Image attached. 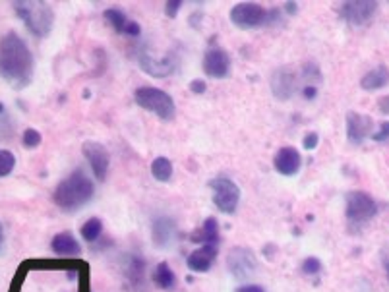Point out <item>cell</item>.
<instances>
[{
  "instance_id": "1",
  "label": "cell",
  "mask_w": 389,
  "mask_h": 292,
  "mask_svg": "<svg viewBox=\"0 0 389 292\" xmlns=\"http://www.w3.org/2000/svg\"><path fill=\"white\" fill-rule=\"evenodd\" d=\"M0 78L8 86L24 89L33 78V55L18 33L10 32L0 39Z\"/></svg>"
},
{
  "instance_id": "2",
  "label": "cell",
  "mask_w": 389,
  "mask_h": 292,
  "mask_svg": "<svg viewBox=\"0 0 389 292\" xmlns=\"http://www.w3.org/2000/svg\"><path fill=\"white\" fill-rule=\"evenodd\" d=\"M95 194V186L89 178L88 174L84 173L81 168L74 171V173L62 180L55 190V204L62 211H68V213H74L81 207L91 201Z\"/></svg>"
},
{
  "instance_id": "3",
  "label": "cell",
  "mask_w": 389,
  "mask_h": 292,
  "mask_svg": "<svg viewBox=\"0 0 389 292\" xmlns=\"http://www.w3.org/2000/svg\"><path fill=\"white\" fill-rule=\"evenodd\" d=\"M14 12L25 24L32 35L35 37H47L55 25V12L43 0H16L12 2Z\"/></svg>"
},
{
  "instance_id": "4",
  "label": "cell",
  "mask_w": 389,
  "mask_h": 292,
  "mask_svg": "<svg viewBox=\"0 0 389 292\" xmlns=\"http://www.w3.org/2000/svg\"><path fill=\"white\" fill-rule=\"evenodd\" d=\"M229 18L232 25H237L239 29H258L281 24V10L263 8L256 2H240L230 8Z\"/></svg>"
},
{
  "instance_id": "5",
  "label": "cell",
  "mask_w": 389,
  "mask_h": 292,
  "mask_svg": "<svg viewBox=\"0 0 389 292\" xmlns=\"http://www.w3.org/2000/svg\"><path fill=\"white\" fill-rule=\"evenodd\" d=\"M134 99L138 107L157 114L161 120L175 119V101H173V97L167 91H163L159 87H138Z\"/></svg>"
},
{
  "instance_id": "6",
  "label": "cell",
  "mask_w": 389,
  "mask_h": 292,
  "mask_svg": "<svg viewBox=\"0 0 389 292\" xmlns=\"http://www.w3.org/2000/svg\"><path fill=\"white\" fill-rule=\"evenodd\" d=\"M211 192H213V206L225 215L237 213L240 204V188L239 184L225 178V176H217L207 184Z\"/></svg>"
},
{
  "instance_id": "7",
  "label": "cell",
  "mask_w": 389,
  "mask_h": 292,
  "mask_svg": "<svg viewBox=\"0 0 389 292\" xmlns=\"http://www.w3.org/2000/svg\"><path fill=\"white\" fill-rule=\"evenodd\" d=\"M345 215L350 225H364L378 213V204L366 192H349L345 196Z\"/></svg>"
},
{
  "instance_id": "8",
  "label": "cell",
  "mask_w": 389,
  "mask_h": 292,
  "mask_svg": "<svg viewBox=\"0 0 389 292\" xmlns=\"http://www.w3.org/2000/svg\"><path fill=\"white\" fill-rule=\"evenodd\" d=\"M227 267L235 279L250 281L258 273V260L252 250L239 246V248H232L227 255Z\"/></svg>"
},
{
  "instance_id": "9",
  "label": "cell",
  "mask_w": 389,
  "mask_h": 292,
  "mask_svg": "<svg viewBox=\"0 0 389 292\" xmlns=\"http://www.w3.org/2000/svg\"><path fill=\"white\" fill-rule=\"evenodd\" d=\"M376 12H378L376 0H347L339 6V16L343 22L355 25V27L368 24Z\"/></svg>"
},
{
  "instance_id": "10",
  "label": "cell",
  "mask_w": 389,
  "mask_h": 292,
  "mask_svg": "<svg viewBox=\"0 0 389 292\" xmlns=\"http://www.w3.org/2000/svg\"><path fill=\"white\" fill-rule=\"evenodd\" d=\"M81 151H84V157L88 159L89 166H91L97 180L103 182L107 178V173H109V165H111V155H109L107 147H105L103 143L86 142Z\"/></svg>"
},
{
  "instance_id": "11",
  "label": "cell",
  "mask_w": 389,
  "mask_h": 292,
  "mask_svg": "<svg viewBox=\"0 0 389 292\" xmlns=\"http://www.w3.org/2000/svg\"><path fill=\"white\" fill-rule=\"evenodd\" d=\"M374 120L368 114H360V112L350 111L347 112V140L352 145H360L364 143L368 135L374 132Z\"/></svg>"
},
{
  "instance_id": "12",
  "label": "cell",
  "mask_w": 389,
  "mask_h": 292,
  "mask_svg": "<svg viewBox=\"0 0 389 292\" xmlns=\"http://www.w3.org/2000/svg\"><path fill=\"white\" fill-rule=\"evenodd\" d=\"M204 72L209 78L223 79L229 76L230 72V56L221 47L209 48L204 56Z\"/></svg>"
},
{
  "instance_id": "13",
  "label": "cell",
  "mask_w": 389,
  "mask_h": 292,
  "mask_svg": "<svg viewBox=\"0 0 389 292\" xmlns=\"http://www.w3.org/2000/svg\"><path fill=\"white\" fill-rule=\"evenodd\" d=\"M271 93L277 101H289L296 93V74L291 68H279L271 76Z\"/></svg>"
},
{
  "instance_id": "14",
  "label": "cell",
  "mask_w": 389,
  "mask_h": 292,
  "mask_svg": "<svg viewBox=\"0 0 389 292\" xmlns=\"http://www.w3.org/2000/svg\"><path fill=\"white\" fill-rule=\"evenodd\" d=\"M138 60H140V68L145 74H150L151 78H167L176 68V58L173 55L165 56L163 60H153L147 53H142Z\"/></svg>"
},
{
  "instance_id": "15",
  "label": "cell",
  "mask_w": 389,
  "mask_h": 292,
  "mask_svg": "<svg viewBox=\"0 0 389 292\" xmlns=\"http://www.w3.org/2000/svg\"><path fill=\"white\" fill-rule=\"evenodd\" d=\"M302 157L294 147H281L273 157V166L279 174L283 176H294L301 171Z\"/></svg>"
},
{
  "instance_id": "16",
  "label": "cell",
  "mask_w": 389,
  "mask_h": 292,
  "mask_svg": "<svg viewBox=\"0 0 389 292\" xmlns=\"http://www.w3.org/2000/svg\"><path fill=\"white\" fill-rule=\"evenodd\" d=\"M217 258V246L204 244L188 255V269L194 273H207Z\"/></svg>"
},
{
  "instance_id": "17",
  "label": "cell",
  "mask_w": 389,
  "mask_h": 292,
  "mask_svg": "<svg viewBox=\"0 0 389 292\" xmlns=\"http://www.w3.org/2000/svg\"><path fill=\"white\" fill-rule=\"evenodd\" d=\"M151 237H153V244L157 248H169L175 242L176 237V225L173 219L169 217H159L153 221L151 227Z\"/></svg>"
},
{
  "instance_id": "18",
  "label": "cell",
  "mask_w": 389,
  "mask_h": 292,
  "mask_svg": "<svg viewBox=\"0 0 389 292\" xmlns=\"http://www.w3.org/2000/svg\"><path fill=\"white\" fill-rule=\"evenodd\" d=\"M51 248L56 255H64V258H70V255H78L81 252L80 242L76 240V237L72 232H60L53 238Z\"/></svg>"
},
{
  "instance_id": "19",
  "label": "cell",
  "mask_w": 389,
  "mask_h": 292,
  "mask_svg": "<svg viewBox=\"0 0 389 292\" xmlns=\"http://www.w3.org/2000/svg\"><path fill=\"white\" fill-rule=\"evenodd\" d=\"M389 84V70L388 66H376L374 70H370L368 74L362 76L360 79V87L364 89V91H376V89H381V87H385Z\"/></svg>"
},
{
  "instance_id": "20",
  "label": "cell",
  "mask_w": 389,
  "mask_h": 292,
  "mask_svg": "<svg viewBox=\"0 0 389 292\" xmlns=\"http://www.w3.org/2000/svg\"><path fill=\"white\" fill-rule=\"evenodd\" d=\"M153 283L161 291H173L176 284V277L173 273V269L169 267L167 261H161L159 265L153 271Z\"/></svg>"
},
{
  "instance_id": "21",
  "label": "cell",
  "mask_w": 389,
  "mask_h": 292,
  "mask_svg": "<svg viewBox=\"0 0 389 292\" xmlns=\"http://www.w3.org/2000/svg\"><path fill=\"white\" fill-rule=\"evenodd\" d=\"M151 174L157 182H169L173 178V163L167 157L153 159L151 163Z\"/></svg>"
},
{
  "instance_id": "22",
  "label": "cell",
  "mask_w": 389,
  "mask_h": 292,
  "mask_svg": "<svg viewBox=\"0 0 389 292\" xmlns=\"http://www.w3.org/2000/svg\"><path fill=\"white\" fill-rule=\"evenodd\" d=\"M202 237H196L194 240H199L204 244H213L217 246V240H219V223L215 221L213 217H207L204 225H202V230H199Z\"/></svg>"
},
{
  "instance_id": "23",
  "label": "cell",
  "mask_w": 389,
  "mask_h": 292,
  "mask_svg": "<svg viewBox=\"0 0 389 292\" xmlns=\"http://www.w3.org/2000/svg\"><path fill=\"white\" fill-rule=\"evenodd\" d=\"M103 18L107 20V24L112 25V29H114V32H119V33H124V27H126V24L130 22V20H128V18L117 8L105 10Z\"/></svg>"
},
{
  "instance_id": "24",
  "label": "cell",
  "mask_w": 389,
  "mask_h": 292,
  "mask_svg": "<svg viewBox=\"0 0 389 292\" xmlns=\"http://www.w3.org/2000/svg\"><path fill=\"white\" fill-rule=\"evenodd\" d=\"M101 232H103V223H101V219H97V217L89 219V221L81 227V237H84L86 242H95L97 238L101 237Z\"/></svg>"
},
{
  "instance_id": "25",
  "label": "cell",
  "mask_w": 389,
  "mask_h": 292,
  "mask_svg": "<svg viewBox=\"0 0 389 292\" xmlns=\"http://www.w3.org/2000/svg\"><path fill=\"white\" fill-rule=\"evenodd\" d=\"M14 166H16L14 153L8 150H0V178L8 176V174L14 171Z\"/></svg>"
},
{
  "instance_id": "26",
  "label": "cell",
  "mask_w": 389,
  "mask_h": 292,
  "mask_svg": "<svg viewBox=\"0 0 389 292\" xmlns=\"http://www.w3.org/2000/svg\"><path fill=\"white\" fill-rule=\"evenodd\" d=\"M302 78L310 81V86H312V81H322L324 76H322V70H319V66L316 62H306L302 66Z\"/></svg>"
},
{
  "instance_id": "27",
  "label": "cell",
  "mask_w": 389,
  "mask_h": 292,
  "mask_svg": "<svg viewBox=\"0 0 389 292\" xmlns=\"http://www.w3.org/2000/svg\"><path fill=\"white\" fill-rule=\"evenodd\" d=\"M41 142H43V138L35 128H27L22 135V143H24L25 150H35V147H39Z\"/></svg>"
},
{
  "instance_id": "28",
  "label": "cell",
  "mask_w": 389,
  "mask_h": 292,
  "mask_svg": "<svg viewBox=\"0 0 389 292\" xmlns=\"http://www.w3.org/2000/svg\"><path fill=\"white\" fill-rule=\"evenodd\" d=\"M128 277L134 284H138L140 281H143V260L140 258H132L130 265H128Z\"/></svg>"
},
{
  "instance_id": "29",
  "label": "cell",
  "mask_w": 389,
  "mask_h": 292,
  "mask_svg": "<svg viewBox=\"0 0 389 292\" xmlns=\"http://www.w3.org/2000/svg\"><path fill=\"white\" fill-rule=\"evenodd\" d=\"M302 273H306V275H318L319 271H322V261L318 258H306V260L302 261Z\"/></svg>"
},
{
  "instance_id": "30",
  "label": "cell",
  "mask_w": 389,
  "mask_h": 292,
  "mask_svg": "<svg viewBox=\"0 0 389 292\" xmlns=\"http://www.w3.org/2000/svg\"><path fill=\"white\" fill-rule=\"evenodd\" d=\"M318 143H319L318 132H308V134L304 135V140H302V147H304V150L312 151L318 147Z\"/></svg>"
},
{
  "instance_id": "31",
  "label": "cell",
  "mask_w": 389,
  "mask_h": 292,
  "mask_svg": "<svg viewBox=\"0 0 389 292\" xmlns=\"http://www.w3.org/2000/svg\"><path fill=\"white\" fill-rule=\"evenodd\" d=\"M183 0H169V2H165V14H167V18H176V14H178V10L183 8Z\"/></svg>"
},
{
  "instance_id": "32",
  "label": "cell",
  "mask_w": 389,
  "mask_h": 292,
  "mask_svg": "<svg viewBox=\"0 0 389 292\" xmlns=\"http://www.w3.org/2000/svg\"><path fill=\"white\" fill-rule=\"evenodd\" d=\"M372 140H374V142H378V143L388 142V140H389V122L381 124L380 130H378V132H374Z\"/></svg>"
},
{
  "instance_id": "33",
  "label": "cell",
  "mask_w": 389,
  "mask_h": 292,
  "mask_svg": "<svg viewBox=\"0 0 389 292\" xmlns=\"http://www.w3.org/2000/svg\"><path fill=\"white\" fill-rule=\"evenodd\" d=\"M140 33H142V27L136 24V22L130 20V22L126 24V27H124V33H122V35H128V37H138Z\"/></svg>"
},
{
  "instance_id": "34",
  "label": "cell",
  "mask_w": 389,
  "mask_h": 292,
  "mask_svg": "<svg viewBox=\"0 0 389 292\" xmlns=\"http://www.w3.org/2000/svg\"><path fill=\"white\" fill-rule=\"evenodd\" d=\"M206 81L204 79H194V81H190V91L196 95H204L206 93Z\"/></svg>"
},
{
  "instance_id": "35",
  "label": "cell",
  "mask_w": 389,
  "mask_h": 292,
  "mask_svg": "<svg viewBox=\"0 0 389 292\" xmlns=\"http://www.w3.org/2000/svg\"><path fill=\"white\" fill-rule=\"evenodd\" d=\"M237 292H265L263 291V286H260V284H242V286H239L237 288Z\"/></svg>"
},
{
  "instance_id": "36",
  "label": "cell",
  "mask_w": 389,
  "mask_h": 292,
  "mask_svg": "<svg viewBox=\"0 0 389 292\" xmlns=\"http://www.w3.org/2000/svg\"><path fill=\"white\" fill-rule=\"evenodd\" d=\"M302 95L308 99V101H312V99H316V95H318V89H316V86H306L304 89H302Z\"/></svg>"
},
{
  "instance_id": "37",
  "label": "cell",
  "mask_w": 389,
  "mask_h": 292,
  "mask_svg": "<svg viewBox=\"0 0 389 292\" xmlns=\"http://www.w3.org/2000/svg\"><path fill=\"white\" fill-rule=\"evenodd\" d=\"M283 10H285L289 16H294V14L298 12V4H296V2H293V0H289V2H285V4H283Z\"/></svg>"
},
{
  "instance_id": "38",
  "label": "cell",
  "mask_w": 389,
  "mask_h": 292,
  "mask_svg": "<svg viewBox=\"0 0 389 292\" xmlns=\"http://www.w3.org/2000/svg\"><path fill=\"white\" fill-rule=\"evenodd\" d=\"M378 107H380L381 114H389V95H385V97H381L380 103H378Z\"/></svg>"
},
{
  "instance_id": "39",
  "label": "cell",
  "mask_w": 389,
  "mask_h": 292,
  "mask_svg": "<svg viewBox=\"0 0 389 292\" xmlns=\"http://www.w3.org/2000/svg\"><path fill=\"white\" fill-rule=\"evenodd\" d=\"M4 242H6V237H4V227L0 223V255L4 253Z\"/></svg>"
},
{
  "instance_id": "40",
  "label": "cell",
  "mask_w": 389,
  "mask_h": 292,
  "mask_svg": "<svg viewBox=\"0 0 389 292\" xmlns=\"http://www.w3.org/2000/svg\"><path fill=\"white\" fill-rule=\"evenodd\" d=\"M383 267H385V273H388V279H389V258L388 255H383Z\"/></svg>"
}]
</instances>
